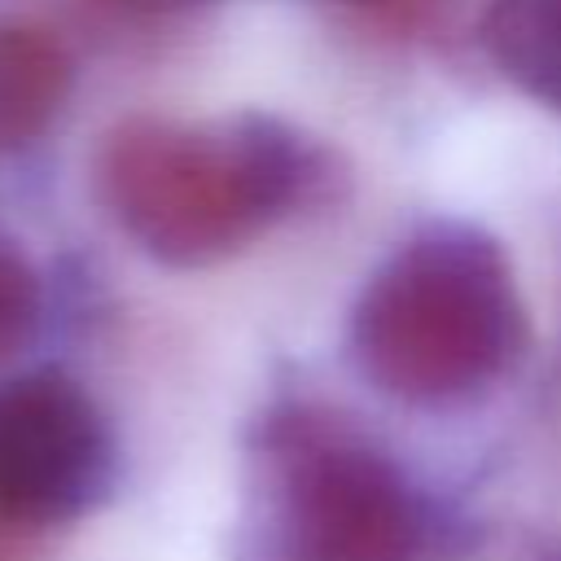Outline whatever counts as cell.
Masks as SVG:
<instances>
[{
    "mask_svg": "<svg viewBox=\"0 0 561 561\" xmlns=\"http://www.w3.org/2000/svg\"><path fill=\"white\" fill-rule=\"evenodd\" d=\"M364 377L403 403H460L495 386L526 337L504 250L465 224L408 237L355 302Z\"/></svg>",
    "mask_w": 561,
    "mask_h": 561,
    "instance_id": "cell-1",
    "label": "cell"
},
{
    "mask_svg": "<svg viewBox=\"0 0 561 561\" xmlns=\"http://www.w3.org/2000/svg\"><path fill=\"white\" fill-rule=\"evenodd\" d=\"M307 184V153L272 118L118 127L101 193L123 232L171 267H206L272 228Z\"/></svg>",
    "mask_w": 561,
    "mask_h": 561,
    "instance_id": "cell-2",
    "label": "cell"
},
{
    "mask_svg": "<svg viewBox=\"0 0 561 561\" xmlns=\"http://www.w3.org/2000/svg\"><path fill=\"white\" fill-rule=\"evenodd\" d=\"M263 561H412L421 504L403 473L368 443L294 416L272 443Z\"/></svg>",
    "mask_w": 561,
    "mask_h": 561,
    "instance_id": "cell-3",
    "label": "cell"
},
{
    "mask_svg": "<svg viewBox=\"0 0 561 561\" xmlns=\"http://www.w3.org/2000/svg\"><path fill=\"white\" fill-rule=\"evenodd\" d=\"M114 486V438L96 403L61 373L0 386V522L44 530L83 517Z\"/></svg>",
    "mask_w": 561,
    "mask_h": 561,
    "instance_id": "cell-4",
    "label": "cell"
},
{
    "mask_svg": "<svg viewBox=\"0 0 561 561\" xmlns=\"http://www.w3.org/2000/svg\"><path fill=\"white\" fill-rule=\"evenodd\" d=\"M66 92L70 61L61 44L35 26L0 22V153L39 140Z\"/></svg>",
    "mask_w": 561,
    "mask_h": 561,
    "instance_id": "cell-5",
    "label": "cell"
},
{
    "mask_svg": "<svg viewBox=\"0 0 561 561\" xmlns=\"http://www.w3.org/2000/svg\"><path fill=\"white\" fill-rule=\"evenodd\" d=\"M482 31L495 66L561 114V0H491Z\"/></svg>",
    "mask_w": 561,
    "mask_h": 561,
    "instance_id": "cell-6",
    "label": "cell"
},
{
    "mask_svg": "<svg viewBox=\"0 0 561 561\" xmlns=\"http://www.w3.org/2000/svg\"><path fill=\"white\" fill-rule=\"evenodd\" d=\"M39 316V285L13 241L0 237V359L26 342Z\"/></svg>",
    "mask_w": 561,
    "mask_h": 561,
    "instance_id": "cell-7",
    "label": "cell"
},
{
    "mask_svg": "<svg viewBox=\"0 0 561 561\" xmlns=\"http://www.w3.org/2000/svg\"><path fill=\"white\" fill-rule=\"evenodd\" d=\"M22 535L26 530H18V526H9V522H0V561H22Z\"/></svg>",
    "mask_w": 561,
    "mask_h": 561,
    "instance_id": "cell-8",
    "label": "cell"
}]
</instances>
